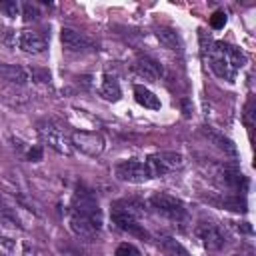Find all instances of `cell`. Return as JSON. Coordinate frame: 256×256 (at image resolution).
<instances>
[{
    "label": "cell",
    "mask_w": 256,
    "mask_h": 256,
    "mask_svg": "<svg viewBox=\"0 0 256 256\" xmlns=\"http://www.w3.org/2000/svg\"><path fill=\"white\" fill-rule=\"evenodd\" d=\"M204 56L208 58V64H210L212 72H214L218 78L228 80V82L234 80L236 72H238V70L244 66V62H246L244 54H242L238 48H234V46H230V44H224V42H212V46L208 48V52H206Z\"/></svg>",
    "instance_id": "1"
},
{
    "label": "cell",
    "mask_w": 256,
    "mask_h": 256,
    "mask_svg": "<svg viewBox=\"0 0 256 256\" xmlns=\"http://www.w3.org/2000/svg\"><path fill=\"white\" fill-rule=\"evenodd\" d=\"M206 174L210 176L212 182H216L220 188L230 190V192H244L248 186L244 174H240L236 168L226 166V164H210Z\"/></svg>",
    "instance_id": "2"
},
{
    "label": "cell",
    "mask_w": 256,
    "mask_h": 256,
    "mask_svg": "<svg viewBox=\"0 0 256 256\" xmlns=\"http://www.w3.org/2000/svg\"><path fill=\"white\" fill-rule=\"evenodd\" d=\"M38 136L54 152H58L62 156H70L72 154V142H70V138L66 136V132L60 126H56L52 122H40L38 124Z\"/></svg>",
    "instance_id": "3"
},
{
    "label": "cell",
    "mask_w": 256,
    "mask_h": 256,
    "mask_svg": "<svg viewBox=\"0 0 256 256\" xmlns=\"http://www.w3.org/2000/svg\"><path fill=\"white\" fill-rule=\"evenodd\" d=\"M72 214L86 218L88 222H92L98 230L102 228V212L98 208V202L94 198V194H90L88 190H78L72 202Z\"/></svg>",
    "instance_id": "4"
},
{
    "label": "cell",
    "mask_w": 256,
    "mask_h": 256,
    "mask_svg": "<svg viewBox=\"0 0 256 256\" xmlns=\"http://www.w3.org/2000/svg\"><path fill=\"white\" fill-rule=\"evenodd\" d=\"M146 164H148L150 176L152 178H158V176H164V174H168L172 170L182 168L184 166V158L178 152H160V154L148 156Z\"/></svg>",
    "instance_id": "5"
},
{
    "label": "cell",
    "mask_w": 256,
    "mask_h": 256,
    "mask_svg": "<svg viewBox=\"0 0 256 256\" xmlns=\"http://www.w3.org/2000/svg\"><path fill=\"white\" fill-rule=\"evenodd\" d=\"M114 174L118 180L122 182H132V184H142L146 180H150V170H148V164L146 160H124L120 164H116L114 168Z\"/></svg>",
    "instance_id": "6"
},
{
    "label": "cell",
    "mask_w": 256,
    "mask_h": 256,
    "mask_svg": "<svg viewBox=\"0 0 256 256\" xmlns=\"http://www.w3.org/2000/svg\"><path fill=\"white\" fill-rule=\"evenodd\" d=\"M150 206L164 218L168 220H174V222H180L186 218V208L180 200H176L174 196H168V194H154L150 198Z\"/></svg>",
    "instance_id": "7"
},
{
    "label": "cell",
    "mask_w": 256,
    "mask_h": 256,
    "mask_svg": "<svg viewBox=\"0 0 256 256\" xmlns=\"http://www.w3.org/2000/svg\"><path fill=\"white\" fill-rule=\"evenodd\" d=\"M72 148H78L80 152L88 156H100L104 150V138L98 132H86V130H76L70 136Z\"/></svg>",
    "instance_id": "8"
},
{
    "label": "cell",
    "mask_w": 256,
    "mask_h": 256,
    "mask_svg": "<svg viewBox=\"0 0 256 256\" xmlns=\"http://www.w3.org/2000/svg\"><path fill=\"white\" fill-rule=\"evenodd\" d=\"M194 234L198 236V240L202 242V246L206 250H212V252L224 248V244H226V236H224L222 228L216 226V224H212V222H200L196 226Z\"/></svg>",
    "instance_id": "9"
},
{
    "label": "cell",
    "mask_w": 256,
    "mask_h": 256,
    "mask_svg": "<svg viewBox=\"0 0 256 256\" xmlns=\"http://www.w3.org/2000/svg\"><path fill=\"white\" fill-rule=\"evenodd\" d=\"M112 222H114L120 230H124V232H128V234H134V236H140V238H148V232L142 228V224L138 222V218L132 216V214H128L126 210H122V208L116 206V204H114V208H112Z\"/></svg>",
    "instance_id": "10"
},
{
    "label": "cell",
    "mask_w": 256,
    "mask_h": 256,
    "mask_svg": "<svg viewBox=\"0 0 256 256\" xmlns=\"http://www.w3.org/2000/svg\"><path fill=\"white\" fill-rule=\"evenodd\" d=\"M60 40H62L64 48L70 52H94L96 50V44L88 36H84L72 28H62Z\"/></svg>",
    "instance_id": "11"
},
{
    "label": "cell",
    "mask_w": 256,
    "mask_h": 256,
    "mask_svg": "<svg viewBox=\"0 0 256 256\" xmlns=\"http://www.w3.org/2000/svg\"><path fill=\"white\" fill-rule=\"evenodd\" d=\"M18 46L28 52V54H42L46 48H48V42L46 38L40 34V32H34V30H22L18 34Z\"/></svg>",
    "instance_id": "12"
},
{
    "label": "cell",
    "mask_w": 256,
    "mask_h": 256,
    "mask_svg": "<svg viewBox=\"0 0 256 256\" xmlns=\"http://www.w3.org/2000/svg\"><path fill=\"white\" fill-rule=\"evenodd\" d=\"M134 70H136V74H140L146 80H158L162 76L160 62H156L150 56H138L136 62H134Z\"/></svg>",
    "instance_id": "13"
},
{
    "label": "cell",
    "mask_w": 256,
    "mask_h": 256,
    "mask_svg": "<svg viewBox=\"0 0 256 256\" xmlns=\"http://www.w3.org/2000/svg\"><path fill=\"white\" fill-rule=\"evenodd\" d=\"M200 132H202V134H204V136H206V138H208L216 148H220L224 154H228L230 158H236V146L232 144V140H230V138H226L224 134H220V132H218V130H214L212 126H202V128H200Z\"/></svg>",
    "instance_id": "14"
},
{
    "label": "cell",
    "mask_w": 256,
    "mask_h": 256,
    "mask_svg": "<svg viewBox=\"0 0 256 256\" xmlns=\"http://www.w3.org/2000/svg\"><path fill=\"white\" fill-rule=\"evenodd\" d=\"M0 78L8 80L14 86H24L30 80V74L20 64H0Z\"/></svg>",
    "instance_id": "15"
},
{
    "label": "cell",
    "mask_w": 256,
    "mask_h": 256,
    "mask_svg": "<svg viewBox=\"0 0 256 256\" xmlns=\"http://www.w3.org/2000/svg\"><path fill=\"white\" fill-rule=\"evenodd\" d=\"M70 228H72V232H74V234H78L80 238H86V240L96 238V236H98V232H100L92 222H88L86 218L76 216V214H72V216H70Z\"/></svg>",
    "instance_id": "16"
},
{
    "label": "cell",
    "mask_w": 256,
    "mask_h": 256,
    "mask_svg": "<svg viewBox=\"0 0 256 256\" xmlns=\"http://www.w3.org/2000/svg\"><path fill=\"white\" fill-rule=\"evenodd\" d=\"M156 36H158L160 44H162L164 48H168V50H182V46H184L180 34H178L174 28L160 26V28H156Z\"/></svg>",
    "instance_id": "17"
},
{
    "label": "cell",
    "mask_w": 256,
    "mask_h": 256,
    "mask_svg": "<svg viewBox=\"0 0 256 256\" xmlns=\"http://www.w3.org/2000/svg\"><path fill=\"white\" fill-rule=\"evenodd\" d=\"M134 98H136V102H138L140 106H144V108H150V110H158V108H160L158 96H156L154 92H150L148 88H144V86H134Z\"/></svg>",
    "instance_id": "18"
},
{
    "label": "cell",
    "mask_w": 256,
    "mask_h": 256,
    "mask_svg": "<svg viewBox=\"0 0 256 256\" xmlns=\"http://www.w3.org/2000/svg\"><path fill=\"white\" fill-rule=\"evenodd\" d=\"M158 246L168 254V256H188V250L174 238L170 236H158Z\"/></svg>",
    "instance_id": "19"
},
{
    "label": "cell",
    "mask_w": 256,
    "mask_h": 256,
    "mask_svg": "<svg viewBox=\"0 0 256 256\" xmlns=\"http://www.w3.org/2000/svg\"><path fill=\"white\" fill-rule=\"evenodd\" d=\"M2 94H10V96H14L12 100L6 102V104H10V106H14V108H22V106H26V104L30 102V96H28L24 90L16 88L14 84H12V86H6V88L2 90ZM2 98H8V96H2Z\"/></svg>",
    "instance_id": "20"
},
{
    "label": "cell",
    "mask_w": 256,
    "mask_h": 256,
    "mask_svg": "<svg viewBox=\"0 0 256 256\" xmlns=\"http://www.w3.org/2000/svg\"><path fill=\"white\" fill-rule=\"evenodd\" d=\"M102 96L106 98V100H112V102H116L118 98H120V86H118V82H116V78H110V76H106L104 78V82H102Z\"/></svg>",
    "instance_id": "21"
},
{
    "label": "cell",
    "mask_w": 256,
    "mask_h": 256,
    "mask_svg": "<svg viewBox=\"0 0 256 256\" xmlns=\"http://www.w3.org/2000/svg\"><path fill=\"white\" fill-rule=\"evenodd\" d=\"M0 12H4L10 18H16L20 14V4L16 0H4V2H0Z\"/></svg>",
    "instance_id": "22"
},
{
    "label": "cell",
    "mask_w": 256,
    "mask_h": 256,
    "mask_svg": "<svg viewBox=\"0 0 256 256\" xmlns=\"http://www.w3.org/2000/svg\"><path fill=\"white\" fill-rule=\"evenodd\" d=\"M28 74L32 76V80L34 82H38V84H48L50 82V72L48 70H44V68H30L28 70Z\"/></svg>",
    "instance_id": "23"
},
{
    "label": "cell",
    "mask_w": 256,
    "mask_h": 256,
    "mask_svg": "<svg viewBox=\"0 0 256 256\" xmlns=\"http://www.w3.org/2000/svg\"><path fill=\"white\" fill-rule=\"evenodd\" d=\"M20 10H22V16H24L26 22H32V20H36V18L40 16V14H38V8H36L34 4H30V2L20 4Z\"/></svg>",
    "instance_id": "24"
},
{
    "label": "cell",
    "mask_w": 256,
    "mask_h": 256,
    "mask_svg": "<svg viewBox=\"0 0 256 256\" xmlns=\"http://www.w3.org/2000/svg\"><path fill=\"white\" fill-rule=\"evenodd\" d=\"M114 256H140V252H138L136 246L124 242V244H120V246L116 248V254H114Z\"/></svg>",
    "instance_id": "25"
},
{
    "label": "cell",
    "mask_w": 256,
    "mask_h": 256,
    "mask_svg": "<svg viewBox=\"0 0 256 256\" xmlns=\"http://www.w3.org/2000/svg\"><path fill=\"white\" fill-rule=\"evenodd\" d=\"M210 26H212L214 30H220V28H224V26H226V14H224L222 10L214 12V14L210 16Z\"/></svg>",
    "instance_id": "26"
},
{
    "label": "cell",
    "mask_w": 256,
    "mask_h": 256,
    "mask_svg": "<svg viewBox=\"0 0 256 256\" xmlns=\"http://www.w3.org/2000/svg\"><path fill=\"white\" fill-rule=\"evenodd\" d=\"M14 252V242L10 238L0 236V256H12Z\"/></svg>",
    "instance_id": "27"
},
{
    "label": "cell",
    "mask_w": 256,
    "mask_h": 256,
    "mask_svg": "<svg viewBox=\"0 0 256 256\" xmlns=\"http://www.w3.org/2000/svg\"><path fill=\"white\" fill-rule=\"evenodd\" d=\"M28 160H30V162H38V160H42V148H40V146L30 148V150H28Z\"/></svg>",
    "instance_id": "28"
}]
</instances>
